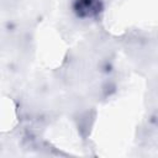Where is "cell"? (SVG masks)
<instances>
[{
	"instance_id": "cell-1",
	"label": "cell",
	"mask_w": 158,
	"mask_h": 158,
	"mask_svg": "<svg viewBox=\"0 0 158 158\" xmlns=\"http://www.w3.org/2000/svg\"><path fill=\"white\" fill-rule=\"evenodd\" d=\"M72 7L79 19H96L104 11V0H73Z\"/></svg>"
}]
</instances>
